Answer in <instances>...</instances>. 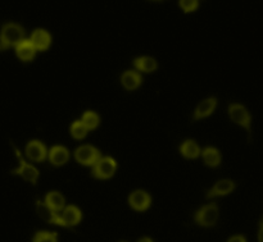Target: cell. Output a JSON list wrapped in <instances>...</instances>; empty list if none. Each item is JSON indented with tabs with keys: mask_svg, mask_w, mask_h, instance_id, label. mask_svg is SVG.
<instances>
[{
	"mask_svg": "<svg viewBox=\"0 0 263 242\" xmlns=\"http://www.w3.org/2000/svg\"><path fill=\"white\" fill-rule=\"evenodd\" d=\"M25 40V30L17 23H7L0 31V51L17 46Z\"/></svg>",
	"mask_w": 263,
	"mask_h": 242,
	"instance_id": "1",
	"label": "cell"
},
{
	"mask_svg": "<svg viewBox=\"0 0 263 242\" xmlns=\"http://www.w3.org/2000/svg\"><path fill=\"white\" fill-rule=\"evenodd\" d=\"M218 207L216 203L212 204L204 205L203 208H200L194 215V220L197 225L202 226V227H212L216 225L218 219Z\"/></svg>",
	"mask_w": 263,
	"mask_h": 242,
	"instance_id": "2",
	"label": "cell"
},
{
	"mask_svg": "<svg viewBox=\"0 0 263 242\" xmlns=\"http://www.w3.org/2000/svg\"><path fill=\"white\" fill-rule=\"evenodd\" d=\"M13 149H14V153L15 155H17L18 160H20V167H18L17 169H14V171H12V174H17V176L22 177L25 181L30 182V184L32 185H36V181H37L39 178V171L32 166V164L27 163V162L25 160L22 154L20 153V150H18L14 145H13Z\"/></svg>",
	"mask_w": 263,
	"mask_h": 242,
	"instance_id": "3",
	"label": "cell"
},
{
	"mask_svg": "<svg viewBox=\"0 0 263 242\" xmlns=\"http://www.w3.org/2000/svg\"><path fill=\"white\" fill-rule=\"evenodd\" d=\"M117 163L110 156L100 158L97 163L92 166V176L98 179H108L116 173Z\"/></svg>",
	"mask_w": 263,
	"mask_h": 242,
	"instance_id": "4",
	"label": "cell"
},
{
	"mask_svg": "<svg viewBox=\"0 0 263 242\" xmlns=\"http://www.w3.org/2000/svg\"><path fill=\"white\" fill-rule=\"evenodd\" d=\"M229 114H230V118L233 122L238 123L239 126H241V127L246 128V130L248 131L249 136H251L252 117L244 105L231 104L230 107H229Z\"/></svg>",
	"mask_w": 263,
	"mask_h": 242,
	"instance_id": "5",
	"label": "cell"
},
{
	"mask_svg": "<svg viewBox=\"0 0 263 242\" xmlns=\"http://www.w3.org/2000/svg\"><path fill=\"white\" fill-rule=\"evenodd\" d=\"M74 158L82 166H94L102 158V154L94 146L84 145L74 151Z\"/></svg>",
	"mask_w": 263,
	"mask_h": 242,
	"instance_id": "6",
	"label": "cell"
},
{
	"mask_svg": "<svg viewBox=\"0 0 263 242\" xmlns=\"http://www.w3.org/2000/svg\"><path fill=\"white\" fill-rule=\"evenodd\" d=\"M36 212H37V215L44 222L49 223V225L61 226V227L68 228L66 223H64V220L62 219L61 215H59V213L51 210L45 203L40 201V200H37V203H36Z\"/></svg>",
	"mask_w": 263,
	"mask_h": 242,
	"instance_id": "7",
	"label": "cell"
},
{
	"mask_svg": "<svg viewBox=\"0 0 263 242\" xmlns=\"http://www.w3.org/2000/svg\"><path fill=\"white\" fill-rule=\"evenodd\" d=\"M128 203H130L131 208L136 212H145L149 209L152 204V197L148 192L141 191V190H136L128 197Z\"/></svg>",
	"mask_w": 263,
	"mask_h": 242,
	"instance_id": "8",
	"label": "cell"
},
{
	"mask_svg": "<svg viewBox=\"0 0 263 242\" xmlns=\"http://www.w3.org/2000/svg\"><path fill=\"white\" fill-rule=\"evenodd\" d=\"M26 155L32 162H44L48 158V149L41 141L32 140L26 146Z\"/></svg>",
	"mask_w": 263,
	"mask_h": 242,
	"instance_id": "9",
	"label": "cell"
},
{
	"mask_svg": "<svg viewBox=\"0 0 263 242\" xmlns=\"http://www.w3.org/2000/svg\"><path fill=\"white\" fill-rule=\"evenodd\" d=\"M62 219L64 220V223L67 225V227L72 228L73 226H77L82 219V213L74 205H69V207H64V209L62 210L61 214Z\"/></svg>",
	"mask_w": 263,
	"mask_h": 242,
	"instance_id": "10",
	"label": "cell"
},
{
	"mask_svg": "<svg viewBox=\"0 0 263 242\" xmlns=\"http://www.w3.org/2000/svg\"><path fill=\"white\" fill-rule=\"evenodd\" d=\"M234 189H235V184H234L231 179H222V181H218L217 184L208 191L207 199H212V197L217 196H225V195H229L230 192H233Z\"/></svg>",
	"mask_w": 263,
	"mask_h": 242,
	"instance_id": "11",
	"label": "cell"
},
{
	"mask_svg": "<svg viewBox=\"0 0 263 242\" xmlns=\"http://www.w3.org/2000/svg\"><path fill=\"white\" fill-rule=\"evenodd\" d=\"M216 107H217V99L216 97H208L204 102L200 103L197 107L194 113V120L203 119V118H207L215 112Z\"/></svg>",
	"mask_w": 263,
	"mask_h": 242,
	"instance_id": "12",
	"label": "cell"
},
{
	"mask_svg": "<svg viewBox=\"0 0 263 242\" xmlns=\"http://www.w3.org/2000/svg\"><path fill=\"white\" fill-rule=\"evenodd\" d=\"M31 43H32L33 48L39 51H44L50 46L51 37L49 35V32H46L45 30H36L33 31V33L31 35Z\"/></svg>",
	"mask_w": 263,
	"mask_h": 242,
	"instance_id": "13",
	"label": "cell"
},
{
	"mask_svg": "<svg viewBox=\"0 0 263 242\" xmlns=\"http://www.w3.org/2000/svg\"><path fill=\"white\" fill-rule=\"evenodd\" d=\"M49 160L53 166H63L68 162L69 159V151L67 150L64 146H53V148L49 150Z\"/></svg>",
	"mask_w": 263,
	"mask_h": 242,
	"instance_id": "14",
	"label": "cell"
},
{
	"mask_svg": "<svg viewBox=\"0 0 263 242\" xmlns=\"http://www.w3.org/2000/svg\"><path fill=\"white\" fill-rule=\"evenodd\" d=\"M15 54H17L18 58L23 62H31L35 58L36 49L33 48L32 43L30 40H23L22 43L18 44L15 46Z\"/></svg>",
	"mask_w": 263,
	"mask_h": 242,
	"instance_id": "15",
	"label": "cell"
},
{
	"mask_svg": "<svg viewBox=\"0 0 263 242\" xmlns=\"http://www.w3.org/2000/svg\"><path fill=\"white\" fill-rule=\"evenodd\" d=\"M45 203L51 210L59 213L64 209V204H66V200H64V196L61 194V192H49L45 196Z\"/></svg>",
	"mask_w": 263,
	"mask_h": 242,
	"instance_id": "16",
	"label": "cell"
},
{
	"mask_svg": "<svg viewBox=\"0 0 263 242\" xmlns=\"http://www.w3.org/2000/svg\"><path fill=\"white\" fill-rule=\"evenodd\" d=\"M121 82L126 90H135L141 85V74L136 71H127L121 77Z\"/></svg>",
	"mask_w": 263,
	"mask_h": 242,
	"instance_id": "17",
	"label": "cell"
},
{
	"mask_svg": "<svg viewBox=\"0 0 263 242\" xmlns=\"http://www.w3.org/2000/svg\"><path fill=\"white\" fill-rule=\"evenodd\" d=\"M134 66L138 71L151 73L157 69V62L156 59L151 58V56H141V58H136L134 60Z\"/></svg>",
	"mask_w": 263,
	"mask_h": 242,
	"instance_id": "18",
	"label": "cell"
},
{
	"mask_svg": "<svg viewBox=\"0 0 263 242\" xmlns=\"http://www.w3.org/2000/svg\"><path fill=\"white\" fill-rule=\"evenodd\" d=\"M182 155L187 159H195L200 155V148L195 141L186 140L180 148Z\"/></svg>",
	"mask_w": 263,
	"mask_h": 242,
	"instance_id": "19",
	"label": "cell"
},
{
	"mask_svg": "<svg viewBox=\"0 0 263 242\" xmlns=\"http://www.w3.org/2000/svg\"><path fill=\"white\" fill-rule=\"evenodd\" d=\"M204 163L208 167H217L221 163V154L216 148H205L202 153Z\"/></svg>",
	"mask_w": 263,
	"mask_h": 242,
	"instance_id": "20",
	"label": "cell"
},
{
	"mask_svg": "<svg viewBox=\"0 0 263 242\" xmlns=\"http://www.w3.org/2000/svg\"><path fill=\"white\" fill-rule=\"evenodd\" d=\"M81 122L86 126L87 130L91 131V130H95V128L99 126L100 118L95 112H86L84 113V115H82Z\"/></svg>",
	"mask_w": 263,
	"mask_h": 242,
	"instance_id": "21",
	"label": "cell"
},
{
	"mask_svg": "<svg viewBox=\"0 0 263 242\" xmlns=\"http://www.w3.org/2000/svg\"><path fill=\"white\" fill-rule=\"evenodd\" d=\"M89 130L86 128V126L81 122V120H76V122L72 123L71 126V135L73 136L76 140H82V138L86 137Z\"/></svg>",
	"mask_w": 263,
	"mask_h": 242,
	"instance_id": "22",
	"label": "cell"
},
{
	"mask_svg": "<svg viewBox=\"0 0 263 242\" xmlns=\"http://www.w3.org/2000/svg\"><path fill=\"white\" fill-rule=\"evenodd\" d=\"M32 242H58V233L48 232V231H39L33 236Z\"/></svg>",
	"mask_w": 263,
	"mask_h": 242,
	"instance_id": "23",
	"label": "cell"
},
{
	"mask_svg": "<svg viewBox=\"0 0 263 242\" xmlns=\"http://www.w3.org/2000/svg\"><path fill=\"white\" fill-rule=\"evenodd\" d=\"M180 7L184 12H193L198 8V0H180Z\"/></svg>",
	"mask_w": 263,
	"mask_h": 242,
	"instance_id": "24",
	"label": "cell"
},
{
	"mask_svg": "<svg viewBox=\"0 0 263 242\" xmlns=\"http://www.w3.org/2000/svg\"><path fill=\"white\" fill-rule=\"evenodd\" d=\"M228 242H247L246 237H243V236H234V237H231L230 240H229Z\"/></svg>",
	"mask_w": 263,
	"mask_h": 242,
	"instance_id": "25",
	"label": "cell"
},
{
	"mask_svg": "<svg viewBox=\"0 0 263 242\" xmlns=\"http://www.w3.org/2000/svg\"><path fill=\"white\" fill-rule=\"evenodd\" d=\"M258 241L263 242V218L259 223V231H258Z\"/></svg>",
	"mask_w": 263,
	"mask_h": 242,
	"instance_id": "26",
	"label": "cell"
},
{
	"mask_svg": "<svg viewBox=\"0 0 263 242\" xmlns=\"http://www.w3.org/2000/svg\"><path fill=\"white\" fill-rule=\"evenodd\" d=\"M139 242H153V240L149 237H144V238H141V240H139Z\"/></svg>",
	"mask_w": 263,
	"mask_h": 242,
	"instance_id": "27",
	"label": "cell"
},
{
	"mask_svg": "<svg viewBox=\"0 0 263 242\" xmlns=\"http://www.w3.org/2000/svg\"><path fill=\"white\" fill-rule=\"evenodd\" d=\"M122 242H126V241H122Z\"/></svg>",
	"mask_w": 263,
	"mask_h": 242,
	"instance_id": "28",
	"label": "cell"
}]
</instances>
